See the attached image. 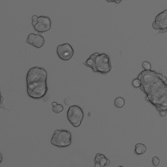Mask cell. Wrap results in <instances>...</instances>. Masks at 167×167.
<instances>
[{
	"label": "cell",
	"mask_w": 167,
	"mask_h": 167,
	"mask_svg": "<svg viewBox=\"0 0 167 167\" xmlns=\"http://www.w3.org/2000/svg\"><path fill=\"white\" fill-rule=\"evenodd\" d=\"M137 78L140 87L147 95V99L159 111L167 110V85L166 78L156 71L143 70Z\"/></svg>",
	"instance_id": "cell-1"
},
{
	"label": "cell",
	"mask_w": 167,
	"mask_h": 167,
	"mask_svg": "<svg viewBox=\"0 0 167 167\" xmlns=\"http://www.w3.org/2000/svg\"><path fill=\"white\" fill-rule=\"evenodd\" d=\"M47 78V71L43 68L36 66L30 68L26 77L28 96L34 99L44 97L48 91Z\"/></svg>",
	"instance_id": "cell-2"
},
{
	"label": "cell",
	"mask_w": 167,
	"mask_h": 167,
	"mask_svg": "<svg viewBox=\"0 0 167 167\" xmlns=\"http://www.w3.org/2000/svg\"><path fill=\"white\" fill-rule=\"evenodd\" d=\"M83 63L92 68L94 72L102 73H108L113 68L109 57L104 53L100 54L95 53L93 54L86 61L83 62Z\"/></svg>",
	"instance_id": "cell-3"
},
{
	"label": "cell",
	"mask_w": 167,
	"mask_h": 167,
	"mask_svg": "<svg viewBox=\"0 0 167 167\" xmlns=\"http://www.w3.org/2000/svg\"><path fill=\"white\" fill-rule=\"evenodd\" d=\"M52 144L59 147H66L70 145L71 143V135L69 131L57 130L51 140Z\"/></svg>",
	"instance_id": "cell-4"
},
{
	"label": "cell",
	"mask_w": 167,
	"mask_h": 167,
	"mask_svg": "<svg viewBox=\"0 0 167 167\" xmlns=\"http://www.w3.org/2000/svg\"><path fill=\"white\" fill-rule=\"evenodd\" d=\"M84 112L79 106L73 105L69 107L67 116L68 121L75 127H79L83 120Z\"/></svg>",
	"instance_id": "cell-5"
},
{
	"label": "cell",
	"mask_w": 167,
	"mask_h": 167,
	"mask_svg": "<svg viewBox=\"0 0 167 167\" xmlns=\"http://www.w3.org/2000/svg\"><path fill=\"white\" fill-rule=\"evenodd\" d=\"M32 24L36 32L43 33L47 32L51 27V22L48 17L33 15L32 18Z\"/></svg>",
	"instance_id": "cell-6"
},
{
	"label": "cell",
	"mask_w": 167,
	"mask_h": 167,
	"mask_svg": "<svg viewBox=\"0 0 167 167\" xmlns=\"http://www.w3.org/2000/svg\"><path fill=\"white\" fill-rule=\"evenodd\" d=\"M57 52L59 58L64 61L70 60L74 54L73 47L68 43L59 45Z\"/></svg>",
	"instance_id": "cell-7"
},
{
	"label": "cell",
	"mask_w": 167,
	"mask_h": 167,
	"mask_svg": "<svg viewBox=\"0 0 167 167\" xmlns=\"http://www.w3.org/2000/svg\"><path fill=\"white\" fill-rule=\"evenodd\" d=\"M153 27L155 29H161L167 28V11L165 10L160 13L153 23Z\"/></svg>",
	"instance_id": "cell-8"
},
{
	"label": "cell",
	"mask_w": 167,
	"mask_h": 167,
	"mask_svg": "<svg viewBox=\"0 0 167 167\" xmlns=\"http://www.w3.org/2000/svg\"><path fill=\"white\" fill-rule=\"evenodd\" d=\"M26 42L28 44L37 48H40L43 46L45 40L43 37L41 35L30 33L28 35Z\"/></svg>",
	"instance_id": "cell-9"
},
{
	"label": "cell",
	"mask_w": 167,
	"mask_h": 167,
	"mask_svg": "<svg viewBox=\"0 0 167 167\" xmlns=\"http://www.w3.org/2000/svg\"><path fill=\"white\" fill-rule=\"evenodd\" d=\"M135 152L137 154H142L145 153L147 151V147L145 145L141 143H138L135 145Z\"/></svg>",
	"instance_id": "cell-10"
},
{
	"label": "cell",
	"mask_w": 167,
	"mask_h": 167,
	"mask_svg": "<svg viewBox=\"0 0 167 167\" xmlns=\"http://www.w3.org/2000/svg\"><path fill=\"white\" fill-rule=\"evenodd\" d=\"M125 104V100L123 97H118L114 100V105L118 108H121L124 106Z\"/></svg>",
	"instance_id": "cell-11"
},
{
	"label": "cell",
	"mask_w": 167,
	"mask_h": 167,
	"mask_svg": "<svg viewBox=\"0 0 167 167\" xmlns=\"http://www.w3.org/2000/svg\"><path fill=\"white\" fill-rule=\"evenodd\" d=\"M63 107L61 104H58L54 106L52 108L53 111L57 114L60 113L63 110Z\"/></svg>",
	"instance_id": "cell-12"
},
{
	"label": "cell",
	"mask_w": 167,
	"mask_h": 167,
	"mask_svg": "<svg viewBox=\"0 0 167 167\" xmlns=\"http://www.w3.org/2000/svg\"><path fill=\"white\" fill-rule=\"evenodd\" d=\"M142 65L143 68L145 69V70L147 71L151 70V64L149 62L145 61L143 62Z\"/></svg>",
	"instance_id": "cell-13"
},
{
	"label": "cell",
	"mask_w": 167,
	"mask_h": 167,
	"mask_svg": "<svg viewBox=\"0 0 167 167\" xmlns=\"http://www.w3.org/2000/svg\"><path fill=\"white\" fill-rule=\"evenodd\" d=\"M4 101L3 97L1 96V92H0V108L8 110V109L5 106Z\"/></svg>",
	"instance_id": "cell-14"
},
{
	"label": "cell",
	"mask_w": 167,
	"mask_h": 167,
	"mask_svg": "<svg viewBox=\"0 0 167 167\" xmlns=\"http://www.w3.org/2000/svg\"><path fill=\"white\" fill-rule=\"evenodd\" d=\"M153 164L154 166H157L159 165L160 160L158 157L155 156L153 157L152 160Z\"/></svg>",
	"instance_id": "cell-15"
},
{
	"label": "cell",
	"mask_w": 167,
	"mask_h": 167,
	"mask_svg": "<svg viewBox=\"0 0 167 167\" xmlns=\"http://www.w3.org/2000/svg\"><path fill=\"white\" fill-rule=\"evenodd\" d=\"M132 84L133 86L135 87L138 88L140 87V81L138 78L135 79L133 80Z\"/></svg>",
	"instance_id": "cell-16"
},
{
	"label": "cell",
	"mask_w": 167,
	"mask_h": 167,
	"mask_svg": "<svg viewBox=\"0 0 167 167\" xmlns=\"http://www.w3.org/2000/svg\"><path fill=\"white\" fill-rule=\"evenodd\" d=\"M106 160L107 158H106V157H105V158H102L101 160H100L99 163L100 164L101 167H104L105 166Z\"/></svg>",
	"instance_id": "cell-17"
},
{
	"label": "cell",
	"mask_w": 167,
	"mask_h": 167,
	"mask_svg": "<svg viewBox=\"0 0 167 167\" xmlns=\"http://www.w3.org/2000/svg\"><path fill=\"white\" fill-rule=\"evenodd\" d=\"M64 103L66 105H69L71 103V100L69 98H67L64 100Z\"/></svg>",
	"instance_id": "cell-18"
},
{
	"label": "cell",
	"mask_w": 167,
	"mask_h": 167,
	"mask_svg": "<svg viewBox=\"0 0 167 167\" xmlns=\"http://www.w3.org/2000/svg\"><path fill=\"white\" fill-rule=\"evenodd\" d=\"M167 31V28H163V29H160L159 32L157 33V34H160V33H164L166 32Z\"/></svg>",
	"instance_id": "cell-19"
},
{
	"label": "cell",
	"mask_w": 167,
	"mask_h": 167,
	"mask_svg": "<svg viewBox=\"0 0 167 167\" xmlns=\"http://www.w3.org/2000/svg\"><path fill=\"white\" fill-rule=\"evenodd\" d=\"M166 111L164 110L160 111L159 115L162 116H165L166 114Z\"/></svg>",
	"instance_id": "cell-20"
},
{
	"label": "cell",
	"mask_w": 167,
	"mask_h": 167,
	"mask_svg": "<svg viewBox=\"0 0 167 167\" xmlns=\"http://www.w3.org/2000/svg\"><path fill=\"white\" fill-rule=\"evenodd\" d=\"M110 163V161L109 159H107L106 162L105 164V166H108L109 165Z\"/></svg>",
	"instance_id": "cell-21"
},
{
	"label": "cell",
	"mask_w": 167,
	"mask_h": 167,
	"mask_svg": "<svg viewBox=\"0 0 167 167\" xmlns=\"http://www.w3.org/2000/svg\"><path fill=\"white\" fill-rule=\"evenodd\" d=\"M95 167H101V165L99 163H95Z\"/></svg>",
	"instance_id": "cell-22"
},
{
	"label": "cell",
	"mask_w": 167,
	"mask_h": 167,
	"mask_svg": "<svg viewBox=\"0 0 167 167\" xmlns=\"http://www.w3.org/2000/svg\"><path fill=\"white\" fill-rule=\"evenodd\" d=\"M2 160H3V156H2V155L1 153L0 152V164L1 163Z\"/></svg>",
	"instance_id": "cell-23"
},
{
	"label": "cell",
	"mask_w": 167,
	"mask_h": 167,
	"mask_svg": "<svg viewBox=\"0 0 167 167\" xmlns=\"http://www.w3.org/2000/svg\"><path fill=\"white\" fill-rule=\"evenodd\" d=\"M58 104L57 103V102H53V103H52V105H53V106H54L56 105H57Z\"/></svg>",
	"instance_id": "cell-24"
},
{
	"label": "cell",
	"mask_w": 167,
	"mask_h": 167,
	"mask_svg": "<svg viewBox=\"0 0 167 167\" xmlns=\"http://www.w3.org/2000/svg\"><path fill=\"white\" fill-rule=\"evenodd\" d=\"M121 1H118V0H115L114 2H116V3H119Z\"/></svg>",
	"instance_id": "cell-25"
},
{
	"label": "cell",
	"mask_w": 167,
	"mask_h": 167,
	"mask_svg": "<svg viewBox=\"0 0 167 167\" xmlns=\"http://www.w3.org/2000/svg\"><path fill=\"white\" fill-rule=\"evenodd\" d=\"M115 0H107L106 1L109 2H114Z\"/></svg>",
	"instance_id": "cell-26"
},
{
	"label": "cell",
	"mask_w": 167,
	"mask_h": 167,
	"mask_svg": "<svg viewBox=\"0 0 167 167\" xmlns=\"http://www.w3.org/2000/svg\"><path fill=\"white\" fill-rule=\"evenodd\" d=\"M119 167H123V166H119Z\"/></svg>",
	"instance_id": "cell-27"
}]
</instances>
